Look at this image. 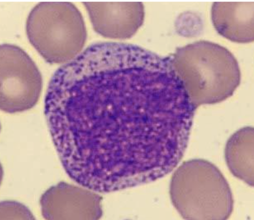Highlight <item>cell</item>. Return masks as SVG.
Instances as JSON below:
<instances>
[{
    "label": "cell",
    "mask_w": 254,
    "mask_h": 220,
    "mask_svg": "<svg viewBox=\"0 0 254 220\" xmlns=\"http://www.w3.org/2000/svg\"><path fill=\"white\" fill-rule=\"evenodd\" d=\"M93 190L60 182L40 200L46 220H99L103 215L102 197Z\"/></svg>",
    "instance_id": "8992f818"
},
{
    "label": "cell",
    "mask_w": 254,
    "mask_h": 220,
    "mask_svg": "<svg viewBox=\"0 0 254 220\" xmlns=\"http://www.w3.org/2000/svg\"><path fill=\"white\" fill-rule=\"evenodd\" d=\"M93 29L105 38L128 39L143 24L144 8L141 2H83Z\"/></svg>",
    "instance_id": "52a82bcc"
},
{
    "label": "cell",
    "mask_w": 254,
    "mask_h": 220,
    "mask_svg": "<svg viewBox=\"0 0 254 220\" xmlns=\"http://www.w3.org/2000/svg\"><path fill=\"white\" fill-rule=\"evenodd\" d=\"M196 109L171 57L121 42L91 44L60 67L44 103L66 174L102 194L173 172L188 147Z\"/></svg>",
    "instance_id": "6da1fadb"
},
{
    "label": "cell",
    "mask_w": 254,
    "mask_h": 220,
    "mask_svg": "<svg viewBox=\"0 0 254 220\" xmlns=\"http://www.w3.org/2000/svg\"><path fill=\"white\" fill-rule=\"evenodd\" d=\"M0 108L8 113L22 112L38 102L42 78L36 64L26 51L14 44L0 46Z\"/></svg>",
    "instance_id": "5b68a950"
},
{
    "label": "cell",
    "mask_w": 254,
    "mask_h": 220,
    "mask_svg": "<svg viewBox=\"0 0 254 220\" xmlns=\"http://www.w3.org/2000/svg\"><path fill=\"white\" fill-rule=\"evenodd\" d=\"M171 59L196 108L226 100L241 83L240 68L235 57L213 42L201 41L181 47Z\"/></svg>",
    "instance_id": "7a4b0ae2"
},
{
    "label": "cell",
    "mask_w": 254,
    "mask_h": 220,
    "mask_svg": "<svg viewBox=\"0 0 254 220\" xmlns=\"http://www.w3.org/2000/svg\"><path fill=\"white\" fill-rule=\"evenodd\" d=\"M169 192L174 206L186 220H225L233 211L227 180L205 160L184 162L171 178Z\"/></svg>",
    "instance_id": "3957f363"
},
{
    "label": "cell",
    "mask_w": 254,
    "mask_h": 220,
    "mask_svg": "<svg viewBox=\"0 0 254 220\" xmlns=\"http://www.w3.org/2000/svg\"><path fill=\"white\" fill-rule=\"evenodd\" d=\"M254 128L246 127L229 138L225 159L229 169L238 179L254 186Z\"/></svg>",
    "instance_id": "9c48e42d"
},
{
    "label": "cell",
    "mask_w": 254,
    "mask_h": 220,
    "mask_svg": "<svg viewBox=\"0 0 254 220\" xmlns=\"http://www.w3.org/2000/svg\"><path fill=\"white\" fill-rule=\"evenodd\" d=\"M254 2H215L211 19L221 36L237 43H250L254 40Z\"/></svg>",
    "instance_id": "ba28073f"
},
{
    "label": "cell",
    "mask_w": 254,
    "mask_h": 220,
    "mask_svg": "<svg viewBox=\"0 0 254 220\" xmlns=\"http://www.w3.org/2000/svg\"><path fill=\"white\" fill-rule=\"evenodd\" d=\"M30 43L49 63H68L81 53L87 39L80 11L70 2H41L26 21Z\"/></svg>",
    "instance_id": "277c9868"
}]
</instances>
